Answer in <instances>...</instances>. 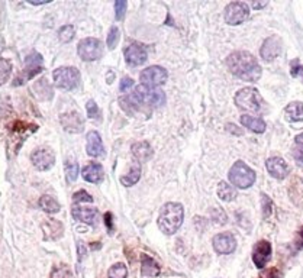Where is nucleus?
I'll use <instances>...</instances> for the list:
<instances>
[{"label": "nucleus", "mask_w": 303, "mask_h": 278, "mask_svg": "<svg viewBox=\"0 0 303 278\" xmlns=\"http://www.w3.org/2000/svg\"><path fill=\"white\" fill-rule=\"evenodd\" d=\"M147 48L141 44H131L126 50H125V58L126 62L132 67L142 66L147 61Z\"/></svg>", "instance_id": "obj_12"}, {"label": "nucleus", "mask_w": 303, "mask_h": 278, "mask_svg": "<svg viewBox=\"0 0 303 278\" xmlns=\"http://www.w3.org/2000/svg\"><path fill=\"white\" fill-rule=\"evenodd\" d=\"M74 34H76V30H74L73 25H64L63 28H60V30H58V38H60L61 42L67 44L74 38Z\"/></svg>", "instance_id": "obj_33"}, {"label": "nucleus", "mask_w": 303, "mask_h": 278, "mask_svg": "<svg viewBox=\"0 0 303 278\" xmlns=\"http://www.w3.org/2000/svg\"><path fill=\"white\" fill-rule=\"evenodd\" d=\"M31 161L38 171H47L54 166L55 154L50 148H38L31 155Z\"/></svg>", "instance_id": "obj_10"}, {"label": "nucleus", "mask_w": 303, "mask_h": 278, "mask_svg": "<svg viewBox=\"0 0 303 278\" xmlns=\"http://www.w3.org/2000/svg\"><path fill=\"white\" fill-rule=\"evenodd\" d=\"M249 14V8H248L247 3L244 2H234V3H229L226 8H225V22L228 25H239L242 24Z\"/></svg>", "instance_id": "obj_8"}, {"label": "nucleus", "mask_w": 303, "mask_h": 278, "mask_svg": "<svg viewBox=\"0 0 303 278\" xmlns=\"http://www.w3.org/2000/svg\"><path fill=\"white\" fill-rule=\"evenodd\" d=\"M297 248L302 250L303 248V229L299 230V239H297Z\"/></svg>", "instance_id": "obj_47"}, {"label": "nucleus", "mask_w": 303, "mask_h": 278, "mask_svg": "<svg viewBox=\"0 0 303 278\" xmlns=\"http://www.w3.org/2000/svg\"><path fill=\"white\" fill-rule=\"evenodd\" d=\"M35 92L44 100H51L53 98V88H51V86L48 84V82L45 78L37 82V84H35Z\"/></svg>", "instance_id": "obj_27"}, {"label": "nucleus", "mask_w": 303, "mask_h": 278, "mask_svg": "<svg viewBox=\"0 0 303 278\" xmlns=\"http://www.w3.org/2000/svg\"><path fill=\"white\" fill-rule=\"evenodd\" d=\"M54 82L58 88L73 90L80 84V72L74 67H60L54 71Z\"/></svg>", "instance_id": "obj_6"}, {"label": "nucleus", "mask_w": 303, "mask_h": 278, "mask_svg": "<svg viewBox=\"0 0 303 278\" xmlns=\"http://www.w3.org/2000/svg\"><path fill=\"white\" fill-rule=\"evenodd\" d=\"M293 158L294 161L299 164V166H303V146H296L293 148Z\"/></svg>", "instance_id": "obj_41"}, {"label": "nucleus", "mask_w": 303, "mask_h": 278, "mask_svg": "<svg viewBox=\"0 0 303 278\" xmlns=\"http://www.w3.org/2000/svg\"><path fill=\"white\" fill-rule=\"evenodd\" d=\"M271 256V244L268 240H260L255 244L252 250V262L257 268H264Z\"/></svg>", "instance_id": "obj_11"}, {"label": "nucleus", "mask_w": 303, "mask_h": 278, "mask_svg": "<svg viewBox=\"0 0 303 278\" xmlns=\"http://www.w3.org/2000/svg\"><path fill=\"white\" fill-rule=\"evenodd\" d=\"M42 71V56L38 52H31L25 58V72H24V80L34 78L38 72Z\"/></svg>", "instance_id": "obj_16"}, {"label": "nucleus", "mask_w": 303, "mask_h": 278, "mask_svg": "<svg viewBox=\"0 0 303 278\" xmlns=\"http://www.w3.org/2000/svg\"><path fill=\"white\" fill-rule=\"evenodd\" d=\"M40 208L44 212H47V213H58L61 206H60V203L55 200L54 197H51V196H42L41 198H40Z\"/></svg>", "instance_id": "obj_26"}, {"label": "nucleus", "mask_w": 303, "mask_h": 278, "mask_svg": "<svg viewBox=\"0 0 303 278\" xmlns=\"http://www.w3.org/2000/svg\"><path fill=\"white\" fill-rule=\"evenodd\" d=\"M296 144H297L299 146H303V134L296 136Z\"/></svg>", "instance_id": "obj_50"}, {"label": "nucleus", "mask_w": 303, "mask_h": 278, "mask_svg": "<svg viewBox=\"0 0 303 278\" xmlns=\"http://www.w3.org/2000/svg\"><path fill=\"white\" fill-rule=\"evenodd\" d=\"M235 104L245 112H260L262 109L261 94L258 93L257 88L254 87H245L242 90H239L235 96Z\"/></svg>", "instance_id": "obj_4"}, {"label": "nucleus", "mask_w": 303, "mask_h": 278, "mask_svg": "<svg viewBox=\"0 0 303 278\" xmlns=\"http://www.w3.org/2000/svg\"><path fill=\"white\" fill-rule=\"evenodd\" d=\"M290 74H291L293 77H299V78H302L303 80V66H300L297 61H294V62L291 64Z\"/></svg>", "instance_id": "obj_40"}, {"label": "nucleus", "mask_w": 303, "mask_h": 278, "mask_svg": "<svg viewBox=\"0 0 303 278\" xmlns=\"http://www.w3.org/2000/svg\"><path fill=\"white\" fill-rule=\"evenodd\" d=\"M280 50H281V41L278 36H270L267 38L261 46V56L265 61H273L277 56L280 54Z\"/></svg>", "instance_id": "obj_18"}, {"label": "nucleus", "mask_w": 303, "mask_h": 278, "mask_svg": "<svg viewBox=\"0 0 303 278\" xmlns=\"http://www.w3.org/2000/svg\"><path fill=\"white\" fill-rule=\"evenodd\" d=\"M42 228H44V230L47 232L45 239L55 240V239L63 236V224L58 222L57 219H48V222L44 223Z\"/></svg>", "instance_id": "obj_23"}, {"label": "nucleus", "mask_w": 303, "mask_h": 278, "mask_svg": "<svg viewBox=\"0 0 303 278\" xmlns=\"http://www.w3.org/2000/svg\"><path fill=\"white\" fill-rule=\"evenodd\" d=\"M218 196H219L220 200H223V202H232L236 197V193H235L234 187H231L228 182L222 181L218 186Z\"/></svg>", "instance_id": "obj_28"}, {"label": "nucleus", "mask_w": 303, "mask_h": 278, "mask_svg": "<svg viewBox=\"0 0 303 278\" xmlns=\"http://www.w3.org/2000/svg\"><path fill=\"white\" fill-rule=\"evenodd\" d=\"M229 181L238 188H248L255 181V172L245 162L236 161L229 170Z\"/></svg>", "instance_id": "obj_5"}, {"label": "nucleus", "mask_w": 303, "mask_h": 278, "mask_svg": "<svg viewBox=\"0 0 303 278\" xmlns=\"http://www.w3.org/2000/svg\"><path fill=\"white\" fill-rule=\"evenodd\" d=\"M228 130H231V132H235L236 135H241V134H242V132L236 130V126H235V125H228Z\"/></svg>", "instance_id": "obj_49"}, {"label": "nucleus", "mask_w": 303, "mask_h": 278, "mask_svg": "<svg viewBox=\"0 0 303 278\" xmlns=\"http://www.w3.org/2000/svg\"><path fill=\"white\" fill-rule=\"evenodd\" d=\"M128 277V268L122 262L113 264L108 271V278H126Z\"/></svg>", "instance_id": "obj_31"}, {"label": "nucleus", "mask_w": 303, "mask_h": 278, "mask_svg": "<svg viewBox=\"0 0 303 278\" xmlns=\"http://www.w3.org/2000/svg\"><path fill=\"white\" fill-rule=\"evenodd\" d=\"M284 113L287 119L291 122H300L303 120V103L300 102H293L284 109Z\"/></svg>", "instance_id": "obj_25"}, {"label": "nucleus", "mask_w": 303, "mask_h": 278, "mask_svg": "<svg viewBox=\"0 0 303 278\" xmlns=\"http://www.w3.org/2000/svg\"><path fill=\"white\" fill-rule=\"evenodd\" d=\"M50 2L51 0H28V3H31V4H47Z\"/></svg>", "instance_id": "obj_46"}, {"label": "nucleus", "mask_w": 303, "mask_h": 278, "mask_svg": "<svg viewBox=\"0 0 303 278\" xmlns=\"http://www.w3.org/2000/svg\"><path fill=\"white\" fill-rule=\"evenodd\" d=\"M118 41H119V30H118L116 26H113V28H110L109 35H108V40H106V44H108L109 50H113V48L116 46Z\"/></svg>", "instance_id": "obj_35"}, {"label": "nucleus", "mask_w": 303, "mask_h": 278, "mask_svg": "<svg viewBox=\"0 0 303 278\" xmlns=\"http://www.w3.org/2000/svg\"><path fill=\"white\" fill-rule=\"evenodd\" d=\"M77 52L84 61H95L103 56V44L96 38H84L79 42Z\"/></svg>", "instance_id": "obj_7"}, {"label": "nucleus", "mask_w": 303, "mask_h": 278, "mask_svg": "<svg viewBox=\"0 0 303 278\" xmlns=\"http://www.w3.org/2000/svg\"><path fill=\"white\" fill-rule=\"evenodd\" d=\"M241 124L248 128L249 130L252 132H257V134H262L265 130V122L262 120L261 118H255V116H249V114H244L241 116Z\"/></svg>", "instance_id": "obj_24"}, {"label": "nucleus", "mask_w": 303, "mask_h": 278, "mask_svg": "<svg viewBox=\"0 0 303 278\" xmlns=\"http://www.w3.org/2000/svg\"><path fill=\"white\" fill-rule=\"evenodd\" d=\"M265 4H267V2H254V3H252V8H254V9H261Z\"/></svg>", "instance_id": "obj_48"}, {"label": "nucleus", "mask_w": 303, "mask_h": 278, "mask_svg": "<svg viewBox=\"0 0 303 278\" xmlns=\"http://www.w3.org/2000/svg\"><path fill=\"white\" fill-rule=\"evenodd\" d=\"M167 77H168L167 71H165L163 67H160V66L148 67V68L144 70V71L141 72V76H139V78H141V82H142L144 86L155 87V88H157L158 86L164 84Z\"/></svg>", "instance_id": "obj_9"}, {"label": "nucleus", "mask_w": 303, "mask_h": 278, "mask_svg": "<svg viewBox=\"0 0 303 278\" xmlns=\"http://www.w3.org/2000/svg\"><path fill=\"white\" fill-rule=\"evenodd\" d=\"M265 167H267V171L270 172V176L277 180H283L289 174V167H287L286 161L280 156L268 158L265 162Z\"/></svg>", "instance_id": "obj_15"}, {"label": "nucleus", "mask_w": 303, "mask_h": 278, "mask_svg": "<svg viewBox=\"0 0 303 278\" xmlns=\"http://www.w3.org/2000/svg\"><path fill=\"white\" fill-rule=\"evenodd\" d=\"M97 208H80V206H74L71 208V216L79 220V222L87 223L90 226H95L97 220Z\"/></svg>", "instance_id": "obj_17"}, {"label": "nucleus", "mask_w": 303, "mask_h": 278, "mask_svg": "<svg viewBox=\"0 0 303 278\" xmlns=\"http://www.w3.org/2000/svg\"><path fill=\"white\" fill-rule=\"evenodd\" d=\"M105 223L108 224L109 234H112V230H113V228H112V213H106V216H105Z\"/></svg>", "instance_id": "obj_45"}, {"label": "nucleus", "mask_w": 303, "mask_h": 278, "mask_svg": "<svg viewBox=\"0 0 303 278\" xmlns=\"http://www.w3.org/2000/svg\"><path fill=\"white\" fill-rule=\"evenodd\" d=\"M60 122L64 128V130L71 132V134H80L83 130V126H84L82 116L77 112H70V113L61 114Z\"/></svg>", "instance_id": "obj_14"}, {"label": "nucleus", "mask_w": 303, "mask_h": 278, "mask_svg": "<svg viewBox=\"0 0 303 278\" xmlns=\"http://www.w3.org/2000/svg\"><path fill=\"white\" fill-rule=\"evenodd\" d=\"M132 98L137 100L138 104H144L148 108H160L165 103L164 92L155 87H148V86H138L135 87V92Z\"/></svg>", "instance_id": "obj_3"}, {"label": "nucleus", "mask_w": 303, "mask_h": 278, "mask_svg": "<svg viewBox=\"0 0 303 278\" xmlns=\"http://www.w3.org/2000/svg\"><path fill=\"white\" fill-rule=\"evenodd\" d=\"M213 244V248L218 254L222 255H228V254H232L236 248V240L232 234L229 232H223V234H218L216 236L213 238L212 240Z\"/></svg>", "instance_id": "obj_13"}, {"label": "nucleus", "mask_w": 303, "mask_h": 278, "mask_svg": "<svg viewBox=\"0 0 303 278\" xmlns=\"http://www.w3.org/2000/svg\"><path fill=\"white\" fill-rule=\"evenodd\" d=\"M141 274L144 277H157L160 274V266L148 255H141Z\"/></svg>", "instance_id": "obj_22"}, {"label": "nucleus", "mask_w": 303, "mask_h": 278, "mask_svg": "<svg viewBox=\"0 0 303 278\" xmlns=\"http://www.w3.org/2000/svg\"><path fill=\"white\" fill-rule=\"evenodd\" d=\"M79 174V164L77 162H66V177L69 182H73L77 178Z\"/></svg>", "instance_id": "obj_34"}, {"label": "nucleus", "mask_w": 303, "mask_h": 278, "mask_svg": "<svg viewBox=\"0 0 303 278\" xmlns=\"http://www.w3.org/2000/svg\"><path fill=\"white\" fill-rule=\"evenodd\" d=\"M73 202L74 203H82V202H86V203H93V197L89 194L87 192H77L76 194L73 196Z\"/></svg>", "instance_id": "obj_38"}, {"label": "nucleus", "mask_w": 303, "mask_h": 278, "mask_svg": "<svg viewBox=\"0 0 303 278\" xmlns=\"http://www.w3.org/2000/svg\"><path fill=\"white\" fill-rule=\"evenodd\" d=\"M139 177H141V168L135 166V167L129 171L128 176H124V177L121 178V182H122L124 186H126V187H129V186L137 184L138 180H139Z\"/></svg>", "instance_id": "obj_32"}, {"label": "nucleus", "mask_w": 303, "mask_h": 278, "mask_svg": "<svg viewBox=\"0 0 303 278\" xmlns=\"http://www.w3.org/2000/svg\"><path fill=\"white\" fill-rule=\"evenodd\" d=\"M86 109H87V114H89V118H90V119H95V118H99V116H100L99 106H97L95 100H89V103H87Z\"/></svg>", "instance_id": "obj_39"}, {"label": "nucleus", "mask_w": 303, "mask_h": 278, "mask_svg": "<svg viewBox=\"0 0 303 278\" xmlns=\"http://www.w3.org/2000/svg\"><path fill=\"white\" fill-rule=\"evenodd\" d=\"M229 71L244 82H257L261 77V67L252 54L247 51H235L226 58Z\"/></svg>", "instance_id": "obj_1"}, {"label": "nucleus", "mask_w": 303, "mask_h": 278, "mask_svg": "<svg viewBox=\"0 0 303 278\" xmlns=\"http://www.w3.org/2000/svg\"><path fill=\"white\" fill-rule=\"evenodd\" d=\"M103 177H105V171L99 162H92L83 168V178L89 182L99 184L103 181Z\"/></svg>", "instance_id": "obj_20"}, {"label": "nucleus", "mask_w": 303, "mask_h": 278, "mask_svg": "<svg viewBox=\"0 0 303 278\" xmlns=\"http://www.w3.org/2000/svg\"><path fill=\"white\" fill-rule=\"evenodd\" d=\"M132 155L135 156V160L139 162H147L152 158V148L151 145L145 140L137 142L132 145Z\"/></svg>", "instance_id": "obj_21"}, {"label": "nucleus", "mask_w": 303, "mask_h": 278, "mask_svg": "<svg viewBox=\"0 0 303 278\" xmlns=\"http://www.w3.org/2000/svg\"><path fill=\"white\" fill-rule=\"evenodd\" d=\"M132 86H134V80L132 78H128V77H125L122 78V82L119 84V90L125 93V92H129V88H132Z\"/></svg>", "instance_id": "obj_42"}, {"label": "nucleus", "mask_w": 303, "mask_h": 278, "mask_svg": "<svg viewBox=\"0 0 303 278\" xmlns=\"http://www.w3.org/2000/svg\"><path fill=\"white\" fill-rule=\"evenodd\" d=\"M184 218V208L180 203H167L161 208L158 228L165 235H174L180 229Z\"/></svg>", "instance_id": "obj_2"}, {"label": "nucleus", "mask_w": 303, "mask_h": 278, "mask_svg": "<svg viewBox=\"0 0 303 278\" xmlns=\"http://www.w3.org/2000/svg\"><path fill=\"white\" fill-rule=\"evenodd\" d=\"M50 278H76V276H74L73 270L70 268L69 265L61 264L55 265L54 268L51 270Z\"/></svg>", "instance_id": "obj_29"}, {"label": "nucleus", "mask_w": 303, "mask_h": 278, "mask_svg": "<svg viewBox=\"0 0 303 278\" xmlns=\"http://www.w3.org/2000/svg\"><path fill=\"white\" fill-rule=\"evenodd\" d=\"M260 278H280V274H278V271H277L275 268H271V270H268V271L261 272Z\"/></svg>", "instance_id": "obj_43"}, {"label": "nucleus", "mask_w": 303, "mask_h": 278, "mask_svg": "<svg viewBox=\"0 0 303 278\" xmlns=\"http://www.w3.org/2000/svg\"><path fill=\"white\" fill-rule=\"evenodd\" d=\"M12 72V62L6 58H0V86L5 84Z\"/></svg>", "instance_id": "obj_30"}, {"label": "nucleus", "mask_w": 303, "mask_h": 278, "mask_svg": "<svg viewBox=\"0 0 303 278\" xmlns=\"http://www.w3.org/2000/svg\"><path fill=\"white\" fill-rule=\"evenodd\" d=\"M126 6L128 3L125 0H116L115 3V10H116V20H122L125 18V12H126Z\"/></svg>", "instance_id": "obj_37"}, {"label": "nucleus", "mask_w": 303, "mask_h": 278, "mask_svg": "<svg viewBox=\"0 0 303 278\" xmlns=\"http://www.w3.org/2000/svg\"><path fill=\"white\" fill-rule=\"evenodd\" d=\"M87 154L90 156H103L105 155V146H103V142H102V138L100 135L97 134L96 130H92L87 134Z\"/></svg>", "instance_id": "obj_19"}, {"label": "nucleus", "mask_w": 303, "mask_h": 278, "mask_svg": "<svg viewBox=\"0 0 303 278\" xmlns=\"http://www.w3.org/2000/svg\"><path fill=\"white\" fill-rule=\"evenodd\" d=\"M261 204H262V218L267 219L270 214H271V210H273V202L267 197L265 194L261 196Z\"/></svg>", "instance_id": "obj_36"}, {"label": "nucleus", "mask_w": 303, "mask_h": 278, "mask_svg": "<svg viewBox=\"0 0 303 278\" xmlns=\"http://www.w3.org/2000/svg\"><path fill=\"white\" fill-rule=\"evenodd\" d=\"M77 250H79V261H83V260L86 258L87 250H86V248H84V245H83L82 242H77Z\"/></svg>", "instance_id": "obj_44"}]
</instances>
